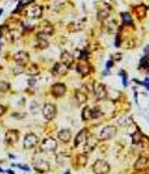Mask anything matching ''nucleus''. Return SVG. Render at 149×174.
<instances>
[{
    "mask_svg": "<svg viewBox=\"0 0 149 174\" xmlns=\"http://www.w3.org/2000/svg\"><path fill=\"white\" fill-rule=\"evenodd\" d=\"M18 131L17 130H8L5 132V143L8 145H12V144L17 143V140H18Z\"/></svg>",
    "mask_w": 149,
    "mask_h": 174,
    "instance_id": "nucleus-10",
    "label": "nucleus"
},
{
    "mask_svg": "<svg viewBox=\"0 0 149 174\" xmlns=\"http://www.w3.org/2000/svg\"><path fill=\"white\" fill-rule=\"evenodd\" d=\"M94 96H96V98L98 101H102L105 100V98L107 97V90H106V86L102 85V84H94Z\"/></svg>",
    "mask_w": 149,
    "mask_h": 174,
    "instance_id": "nucleus-6",
    "label": "nucleus"
},
{
    "mask_svg": "<svg viewBox=\"0 0 149 174\" xmlns=\"http://www.w3.org/2000/svg\"><path fill=\"white\" fill-rule=\"evenodd\" d=\"M42 113L46 120H52L55 118V115H56V107L52 103H46L42 109Z\"/></svg>",
    "mask_w": 149,
    "mask_h": 174,
    "instance_id": "nucleus-3",
    "label": "nucleus"
},
{
    "mask_svg": "<svg viewBox=\"0 0 149 174\" xmlns=\"http://www.w3.org/2000/svg\"><path fill=\"white\" fill-rule=\"evenodd\" d=\"M38 144V137L34 134H28L25 135V139H24V148L25 149H31Z\"/></svg>",
    "mask_w": 149,
    "mask_h": 174,
    "instance_id": "nucleus-7",
    "label": "nucleus"
},
{
    "mask_svg": "<svg viewBox=\"0 0 149 174\" xmlns=\"http://www.w3.org/2000/svg\"><path fill=\"white\" fill-rule=\"evenodd\" d=\"M1 13H3V9H0V14H1Z\"/></svg>",
    "mask_w": 149,
    "mask_h": 174,
    "instance_id": "nucleus-39",
    "label": "nucleus"
},
{
    "mask_svg": "<svg viewBox=\"0 0 149 174\" xmlns=\"http://www.w3.org/2000/svg\"><path fill=\"white\" fill-rule=\"evenodd\" d=\"M146 164H148V160H146V157H139L137 161H136L135 164V169L136 170H139V169H144L146 166Z\"/></svg>",
    "mask_w": 149,
    "mask_h": 174,
    "instance_id": "nucleus-20",
    "label": "nucleus"
},
{
    "mask_svg": "<svg viewBox=\"0 0 149 174\" xmlns=\"http://www.w3.org/2000/svg\"><path fill=\"white\" fill-rule=\"evenodd\" d=\"M37 107H38V103H37L35 101H33V102H31V106H30L31 113H37Z\"/></svg>",
    "mask_w": 149,
    "mask_h": 174,
    "instance_id": "nucleus-32",
    "label": "nucleus"
},
{
    "mask_svg": "<svg viewBox=\"0 0 149 174\" xmlns=\"http://www.w3.org/2000/svg\"><path fill=\"white\" fill-rule=\"evenodd\" d=\"M54 31V28L48 21H45V22L41 25V33H45L46 35H51Z\"/></svg>",
    "mask_w": 149,
    "mask_h": 174,
    "instance_id": "nucleus-17",
    "label": "nucleus"
},
{
    "mask_svg": "<svg viewBox=\"0 0 149 174\" xmlns=\"http://www.w3.org/2000/svg\"><path fill=\"white\" fill-rule=\"evenodd\" d=\"M60 60H62V63L64 64L65 67H71V66L73 64V56H72V55H71L68 51H63V52H62Z\"/></svg>",
    "mask_w": 149,
    "mask_h": 174,
    "instance_id": "nucleus-16",
    "label": "nucleus"
},
{
    "mask_svg": "<svg viewBox=\"0 0 149 174\" xmlns=\"http://www.w3.org/2000/svg\"><path fill=\"white\" fill-rule=\"evenodd\" d=\"M120 46V34H116L115 38V47H119Z\"/></svg>",
    "mask_w": 149,
    "mask_h": 174,
    "instance_id": "nucleus-34",
    "label": "nucleus"
},
{
    "mask_svg": "<svg viewBox=\"0 0 149 174\" xmlns=\"http://www.w3.org/2000/svg\"><path fill=\"white\" fill-rule=\"evenodd\" d=\"M0 173H3V170H1V169H0Z\"/></svg>",
    "mask_w": 149,
    "mask_h": 174,
    "instance_id": "nucleus-41",
    "label": "nucleus"
},
{
    "mask_svg": "<svg viewBox=\"0 0 149 174\" xmlns=\"http://www.w3.org/2000/svg\"><path fill=\"white\" fill-rule=\"evenodd\" d=\"M5 110H7V109L4 107L3 105H0V117H1V115H3L4 113H5Z\"/></svg>",
    "mask_w": 149,
    "mask_h": 174,
    "instance_id": "nucleus-36",
    "label": "nucleus"
},
{
    "mask_svg": "<svg viewBox=\"0 0 149 174\" xmlns=\"http://www.w3.org/2000/svg\"><path fill=\"white\" fill-rule=\"evenodd\" d=\"M122 20H123V25H132V18H131V14L127 13V12H123L122 13Z\"/></svg>",
    "mask_w": 149,
    "mask_h": 174,
    "instance_id": "nucleus-24",
    "label": "nucleus"
},
{
    "mask_svg": "<svg viewBox=\"0 0 149 174\" xmlns=\"http://www.w3.org/2000/svg\"><path fill=\"white\" fill-rule=\"evenodd\" d=\"M0 162H1V161H0Z\"/></svg>",
    "mask_w": 149,
    "mask_h": 174,
    "instance_id": "nucleus-42",
    "label": "nucleus"
},
{
    "mask_svg": "<svg viewBox=\"0 0 149 174\" xmlns=\"http://www.w3.org/2000/svg\"><path fill=\"white\" fill-rule=\"evenodd\" d=\"M77 71H79L80 75L86 76V75L90 72V66H88L86 63H80L79 66H77Z\"/></svg>",
    "mask_w": 149,
    "mask_h": 174,
    "instance_id": "nucleus-18",
    "label": "nucleus"
},
{
    "mask_svg": "<svg viewBox=\"0 0 149 174\" xmlns=\"http://www.w3.org/2000/svg\"><path fill=\"white\" fill-rule=\"evenodd\" d=\"M71 136H72V134H71V130H67V128H63L60 130L59 132H58V139L62 140L63 143H68L71 139Z\"/></svg>",
    "mask_w": 149,
    "mask_h": 174,
    "instance_id": "nucleus-15",
    "label": "nucleus"
},
{
    "mask_svg": "<svg viewBox=\"0 0 149 174\" xmlns=\"http://www.w3.org/2000/svg\"><path fill=\"white\" fill-rule=\"evenodd\" d=\"M26 72H28V75H30V76H35V75L39 73V68H38L35 64H31V66L28 67Z\"/></svg>",
    "mask_w": 149,
    "mask_h": 174,
    "instance_id": "nucleus-25",
    "label": "nucleus"
},
{
    "mask_svg": "<svg viewBox=\"0 0 149 174\" xmlns=\"http://www.w3.org/2000/svg\"><path fill=\"white\" fill-rule=\"evenodd\" d=\"M135 9L139 12V17H140V16H144V14H145L146 7H145V5H140V7H136Z\"/></svg>",
    "mask_w": 149,
    "mask_h": 174,
    "instance_id": "nucleus-29",
    "label": "nucleus"
},
{
    "mask_svg": "<svg viewBox=\"0 0 149 174\" xmlns=\"http://www.w3.org/2000/svg\"><path fill=\"white\" fill-rule=\"evenodd\" d=\"M14 62L20 66H25L29 62V54L26 51H18L14 54Z\"/></svg>",
    "mask_w": 149,
    "mask_h": 174,
    "instance_id": "nucleus-11",
    "label": "nucleus"
},
{
    "mask_svg": "<svg viewBox=\"0 0 149 174\" xmlns=\"http://www.w3.org/2000/svg\"><path fill=\"white\" fill-rule=\"evenodd\" d=\"M86 139H88V130L86 128L80 130V132L76 135V137H75V145L79 147V145H81V144H84L85 141H86Z\"/></svg>",
    "mask_w": 149,
    "mask_h": 174,
    "instance_id": "nucleus-13",
    "label": "nucleus"
},
{
    "mask_svg": "<svg viewBox=\"0 0 149 174\" xmlns=\"http://www.w3.org/2000/svg\"><path fill=\"white\" fill-rule=\"evenodd\" d=\"M81 117L84 120H89L92 119V109L90 107H84L82 109V113H81Z\"/></svg>",
    "mask_w": 149,
    "mask_h": 174,
    "instance_id": "nucleus-23",
    "label": "nucleus"
},
{
    "mask_svg": "<svg viewBox=\"0 0 149 174\" xmlns=\"http://www.w3.org/2000/svg\"><path fill=\"white\" fill-rule=\"evenodd\" d=\"M47 37L45 33H38L37 34V42H38V47L39 49H46L48 46V41H47Z\"/></svg>",
    "mask_w": 149,
    "mask_h": 174,
    "instance_id": "nucleus-14",
    "label": "nucleus"
},
{
    "mask_svg": "<svg viewBox=\"0 0 149 174\" xmlns=\"http://www.w3.org/2000/svg\"><path fill=\"white\" fill-rule=\"evenodd\" d=\"M113 64H114V62H113V60H109V62L106 63V68H107V69H110V68H111V67H113Z\"/></svg>",
    "mask_w": 149,
    "mask_h": 174,
    "instance_id": "nucleus-35",
    "label": "nucleus"
},
{
    "mask_svg": "<svg viewBox=\"0 0 149 174\" xmlns=\"http://www.w3.org/2000/svg\"><path fill=\"white\" fill-rule=\"evenodd\" d=\"M102 113H101V110H99L98 107H94V109H92V119L93 118H97V117H99Z\"/></svg>",
    "mask_w": 149,
    "mask_h": 174,
    "instance_id": "nucleus-30",
    "label": "nucleus"
},
{
    "mask_svg": "<svg viewBox=\"0 0 149 174\" xmlns=\"http://www.w3.org/2000/svg\"><path fill=\"white\" fill-rule=\"evenodd\" d=\"M64 174H71V173H69V171H67V173H64Z\"/></svg>",
    "mask_w": 149,
    "mask_h": 174,
    "instance_id": "nucleus-40",
    "label": "nucleus"
},
{
    "mask_svg": "<svg viewBox=\"0 0 149 174\" xmlns=\"http://www.w3.org/2000/svg\"><path fill=\"white\" fill-rule=\"evenodd\" d=\"M0 46H1V45H0Z\"/></svg>",
    "mask_w": 149,
    "mask_h": 174,
    "instance_id": "nucleus-43",
    "label": "nucleus"
},
{
    "mask_svg": "<svg viewBox=\"0 0 149 174\" xmlns=\"http://www.w3.org/2000/svg\"><path fill=\"white\" fill-rule=\"evenodd\" d=\"M141 141V134L140 131H136L135 134L132 135V143L133 144H139Z\"/></svg>",
    "mask_w": 149,
    "mask_h": 174,
    "instance_id": "nucleus-27",
    "label": "nucleus"
},
{
    "mask_svg": "<svg viewBox=\"0 0 149 174\" xmlns=\"http://www.w3.org/2000/svg\"><path fill=\"white\" fill-rule=\"evenodd\" d=\"M56 148H58L56 140L51 139V137H47V139H45L41 143V149L43 152H54V151H56Z\"/></svg>",
    "mask_w": 149,
    "mask_h": 174,
    "instance_id": "nucleus-2",
    "label": "nucleus"
},
{
    "mask_svg": "<svg viewBox=\"0 0 149 174\" xmlns=\"http://www.w3.org/2000/svg\"><path fill=\"white\" fill-rule=\"evenodd\" d=\"M93 171L94 174H107L110 171V165L105 160H97L93 164Z\"/></svg>",
    "mask_w": 149,
    "mask_h": 174,
    "instance_id": "nucleus-1",
    "label": "nucleus"
},
{
    "mask_svg": "<svg viewBox=\"0 0 149 174\" xmlns=\"http://www.w3.org/2000/svg\"><path fill=\"white\" fill-rule=\"evenodd\" d=\"M85 143H86V145H85V151H86V152H90L93 148H94V147H96L97 140L94 139L93 136H89V137L86 139V141H85Z\"/></svg>",
    "mask_w": 149,
    "mask_h": 174,
    "instance_id": "nucleus-19",
    "label": "nucleus"
},
{
    "mask_svg": "<svg viewBox=\"0 0 149 174\" xmlns=\"http://www.w3.org/2000/svg\"><path fill=\"white\" fill-rule=\"evenodd\" d=\"M144 52H145V55H149V46H146L145 49H144Z\"/></svg>",
    "mask_w": 149,
    "mask_h": 174,
    "instance_id": "nucleus-37",
    "label": "nucleus"
},
{
    "mask_svg": "<svg viewBox=\"0 0 149 174\" xmlns=\"http://www.w3.org/2000/svg\"><path fill=\"white\" fill-rule=\"evenodd\" d=\"M139 68L149 71V55H145V56H143V58L140 59V63H139Z\"/></svg>",
    "mask_w": 149,
    "mask_h": 174,
    "instance_id": "nucleus-21",
    "label": "nucleus"
},
{
    "mask_svg": "<svg viewBox=\"0 0 149 174\" xmlns=\"http://www.w3.org/2000/svg\"><path fill=\"white\" fill-rule=\"evenodd\" d=\"M68 71V67H65L63 63H55L52 67V75L54 76H64Z\"/></svg>",
    "mask_w": 149,
    "mask_h": 174,
    "instance_id": "nucleus-12",
    "label": "nucleus"
},
{
    "mask_svg": "<svg viewBox=\"0 0 149 174\" xmlns=\"http://www.w3.org/2000/svg\"><path fill=\"white\" fill-rule=\"evenodd\" d=\"M88 96L81 90H76V100H77V103H84L86 101Z\"/></svg>",
    "mask_w": 149,
    "mask_h": 174,
    "instance_id": "nucleus-22",
    "label": "nucleus"
},
{
    "mask_svg": "<svg viewBox=\"0 0 149 174\" xmlns=\"http://www.w3.org/2000/svg\"><path fill=\"white\" fill-rule=\"evenodd\" d=\"M65 90H67V88H65V85L62 83L54 84L52 88H51V93H52L54 97H63L65 94Z\"/></svg>",
    "mask_w": 149,
    "mask_h": 174,
    "instance_id": "nucleus-9",
    "label": "nucleus"
},
{
    "mask_svg": "<svg viewBox=\"0 0 149 174\" xmlns=\"http://www.w3.org/2000/svg\"><path fill=\"white\" fill-rule=\"evenodd\" d=\"M9 89V84L7 81H0V92H7Z\"/></svg>",
    "mask_w": 149,
    "mask_h": 174,
    "instance_id": "nucleus-28",
    "label": "nucleus"
},
{
    "mask_svg": "<svg viewBox=\"0 0 149 174\" xmlns=\"http://www.w3.org/2000/svg\"><path fill=\"white\" fill-rule=\"evenodd\" d=\"M34 169L39 173H46V171L50 170V164L43 158H38V160L34 161Z\"/></svg>",
    "mask_w": 149,
    "mask_h": 174,
    "instance_id": "nucleus-8",
    "label": "nucleus"
},
{
    "mask_svg": "<svg viewBox=\"0 0 149 174\" xmlns=\"http://www.w3.org/2000/svg\"><path fill=\"white\" fill-rule=\"evenodd\" d=\"M42 12H43V8L41 5H30L28 9H26V16L30 18H39L42 16Z\"/></svg>",
    "mask_w": 149,
    "mask_h": 174,
    "instance_id": "nucleus-5",
    "label": "nucleus"
},
{
    "mask_svg": "<svg viewBox=\"0 0 149 174\" xmlns=\"http://www.w3.org/2000/svg\"><path fill=\"white\" fill-rule=\"evenodd\" d=\"M115 135H116L115 127H114V126H106V127H103V130L101 131V134H99V139L101 140H109V139H113Z\"/></svg>",
    "mask_w": 149,
    "mask_h": 174,
    "instance_id": "nucleus-4",
    "label": "nucleus"
},
{
    "mask_svg": "<svg viewBox=\"0 0 149 174\" xmlns=\"http://www.w3.org/2000/svg\"><path fill=\"white\" fill-rule=\"evenodd\" d=\"M109 17V9H101V11L98 12V18L101 21H103L105 18Z\"/></svg>",
    "mask_w": 149,
    "mask_h": 174,
    "instance_id": "nucleus-26",
    "label": "nucleus"
},
{
    "mask_svg": "<svg viewBox=\"0 0 149 174\" xmlns=\"http://www.w3.org/2000/svg\"><path fill=\"white\" fill-rule=\"evenodd\" d=\"M33 0H20V3L18 4H21L22 7H25V5H28V4H30Z\"/></svg>",
    "mask_w": 149,
    "mask_h": 174,
    "instance_id": "nucleus-33",
    "label": "nucleus"
},
{
    "mask_svg": "<svg viewBox=\"0 0 149 174\" xmlns=\"http://www.w3.org/2000/svg\"><path fill=\"white\" fill-rule=\"evenodd\" d=\"M7 171H8V174H14V173H13V171H12V170H7Z\"/></svg>",
    "mask_w": 149,
    "mask_h": 174,
    "instance_id": "nucleus-38",
    "label": "nucleus"
},
{
    "mask_svg": "<svg viewBox=\"0 0 149 174\" xmlns=\"http://www.w3.org/2000/svg\"><path fill=\"white\" fill-rule=\"evenodd\" d=\"M24 71H25V68H24V66H20V64H18V66H17V67H14V68H13V73H14V75L22 73Z\"/></svg>",
    "mask_w": 149,
    "mask_h": 174,
    "instance_id": "nucleus-31",
    "label": "nucleus"
}]
</instances>
